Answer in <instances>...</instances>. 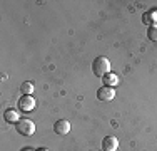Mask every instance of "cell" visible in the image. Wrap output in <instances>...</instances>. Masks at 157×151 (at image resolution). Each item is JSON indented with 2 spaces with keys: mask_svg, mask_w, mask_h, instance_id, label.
Instances as JSON below:
<instances>
[{
  "mask_svg": "<svg viewBox=\"0 0 157 151\" xmlns=\"http://www.w3.org/2000/svg\"><path fill=\"white\" fill-rule=\"evenodd\" d=\"M92 72H94L97 77H104L105 74L110 72V60L104 55L100 57H95V60L92 62Z\"/></svg>",
  "mask_w": 157,
  "mask_h": 151,
  "instance_id": "cell-1",
  "label": "cell"
},
{
  "mask_svg": "<svg viewBox=\"0 0 157 151\" xmlns=\"http://www.w3.org/2000/svg\"><path fill=\"white\" fill-rule=\"evenodd\" d=\"M15 128H17V133L22 136H32L35 133V124L30 119H20L15 124Z\"/></svg>",
  "mask_w": 157,
  "mask_h": 151,
  "instance_id": "cell-2",
  "label": "cell"
},
{
  "mask_svg": "<svg viewBox=\"0 0 157 151\" xmlns=\"http://www.w3.org/2000/svg\"><path fill=\"white\" fill-rule=\"evenodd\" d=\"M35 99H33L32 96H27V94H24V96L18 99V103H17V106H18V109L20 111H24V112H32L33 111V108H35Z\"/></svg>",
  "mask_w": 157,
  "mask_h": 151,
  "instance_id": "cell-3",
  "label": "cell"
},
{
  "mask_svg": "<svg viewBox=\"0 0 157 151\" xmlns=\"http://www.w3.org/2000/svg\"><path fill=\"white\" fill-rule=\"evenodd\" d=\"M97 97H99L100 101H112L115 97V89L102 86V88H99V91H97Z\"/></svg>",
  "mask_w": 157,
  "mask_h": 151,
  "instance_id": "cell-4",
  "label": "cell"
},
{
  "mask_svg": "<svg viewBox=\"0 0 157 151\" xmlns=\"http://www.w3.org/2000/svg\"><path fill=\"white\" fill-rule=\"evenodd\" d=\"M54 131H55V134H59V136L69 134V131H70V123H69V121H65V119H59L57 123L54 124Z\"/></svg>",
  "mask_w": 157,
  "mask_h": 151,
  "instance_id": "cell-5",
  "label": "cell"
},
{
  "mask_svg": "<svg viewBox=\"0 0 157 151\" xmlns=\"http://www.w3.org/2000/svg\"><path fill=\"white\" fill-rule=\"evenodd\" d=\"M117 148H119L117 138H114V136H105V138L102 139V149L104 151H117Z\"/></svg>",
  "mask_w": 157,
  "mask_h": 151,
  "instance_id": "cell-6",
  "label": "cell"
},
{
  "mask_svg": "<svg viewBox=\"0 0 157 151\" xmlns=\"http://www.w3.org/2000/svg\"><path fill=\"white\" fill-rule=\"evenodd\" d=\"M102 81H104V84H105L107 88H115V86L119 84V77H117V74H114V72L105 74L102 77Z\"/></svg>",
  "mask_w": 157,
  "mask_h": 151,
  "instance_id": "cell-7",
  "label": "cell"
},
{
  "mask_svg": "<svg viewBox=\"0 0 157 151\" xmlns=\"http://www.w3.org/2000/svg\"><path fill=\"white\" fill-rule=\"evenodd\" d=\"M3 119L7 121V123H18V111H15V109H5V112H3Z\"/></svg>",
  "mask_w": 157,
  "mask_h": 151,
  "instance_id": "cell-8",
  "label": "cell"
},
{
  "mask_svg": "<svg viewBox=\"0 0 157 151\" xmlns=\"http://www.w3.org/2000/svg\"><path fill=\"white\" fill-rule=\"evenodd\" d=\"M142 20H144V24H147L149 27H151V25H157V10L147 12L144 17H142Z\"/></svg>",
  "mask_w": 157,
  "mask_h": 151,
  "instance_id": "cell-9",
  "label": "cell"
},
{
  "mask_svg": "<svg viewBox=\"0 0 157 151\" xmlns=\"http://www.w3.org/2000/svg\"><path fill=\"white\" fill-rule=\"evenodd\" d=\"M147 37L152 42H157V25H151V27L147 29Z\"/></svg>",
  "mask_w": 157,
  "mask_h": 151,
  "instance_id": "cell-10",
  "label": "cell"
},
{
  "mask_svg": "<svg viewBox=\"0 0 157 151\" xmlns=\"http://www.w3.org/2000/svg\"><path fill=\"white\" fill-rule=\"evenodd\" d=\"M20 91H22V94H27V96H30L32 91H33V84H32V82H24V84L20 86Z\"/></svg>",
  "mask_w": 157,
  "mask_h": 151,
  "instance_id": "cell-11",
  "label": "cell"
},
{
  "mask_svg": "<svg viewBox=\"0 0 157 151\" xmlns=\"http://www.w3.org/2000/svg\"><path fill=\"white\" fill-rule=\"evenodd\" d=\"M22 151H33V149H30V148H25V149H22Z\"/></svg>",
  "mask_w": 157,
  "mask_h": 151,
  "instance_id": "cell-12",
  "label": "cell"
},
{
  "mask_svg": "<svg viewBox=\"0 0 157 151\" xmlns=\"http://www.w3.org/2000/svg\"><path fill=\"white\" fill-rule=\"evenodd\" d=\"M39 151H48V149H44V148H42V149H39Z\"/></svg>",
  "mask_w": 157,
  "mask_h": 151,
  "instance_id": "cell-13",
  "label": "cell"
},
{
  "mask_svg": "<svg viewBox=\"0 0 157 151\" xmlns=\"http://www.w3.org/2000/svg\"><path fill=\"white\" fill-rule=\"evenodd\" d=\"M100 151H104V149H100Z\"/></svg>",
  "mask_w": 157,
  "mask_h": 151,
  "instance_id": "cell-14",
  "label": "cell"
}]
</instances>
